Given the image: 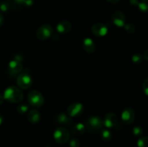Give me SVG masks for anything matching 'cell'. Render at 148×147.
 Here are the masks:
<instances>
[{"label":"cell","instance_id":"obj_34","mask_svg":"<svg viewBox=\"0 0 148 147\" xmlns=\"http://www.w3.org/2000/svg\"><path fill=\"white\" fill-rule=\"evenodd\" d=\"M147 51H148L147 50H146V51H145V61H148L147 56Z\"/></svg>","mask_w":148,"mask_h":147},{"label":"cell","instance_id":"obj_6","mask_svg":"<svg viewBox=\"0 0 148 147\" xmlns=\"http://www.w3.org/2000/svg\"><path fill=\"white\" fill-rule=\"evenodd\" d=\"M53 33V30L51 26L47 24H42L36 31V37L40 40H46L50 38Z\"/></svg>","mask_w":148,"mask_h":147},{"label":"cell","instance_id":"obj_26","mask_svg":"<svg viewBox=\"0 0 148 147\" xmlns=\"http://www.w3.org/2000/svg\"><path fill=\"white\" fill-rule=\"evenodd\" d=\"M10 8V3H8L7 1H1L0 2V10L1 12H6L8 11Z\"/></svg>","mask_w":148,"mask_h":147},{"label":"cell","instance_id":"obj_14","mask_svg":"<svg viewBox=\"0 0 148 147\" xmlns=\"http://www.w3.org/2000/svg\"><path fill=\"white\" fill-rule=\"evenodd\" d=\"M56 120L58 123L62 124V125H67V126L72 125V123H73V120H72V117L66 115V113H64V112L59 113V115L56 116Z\"/></svg>","mask_w":148,"mask_h":147},{"label":"cell","instance_id":"obj_11","mask_svg":"<svg viewBox=\"0 0 148 147\" xmlns=\"http://www.w3.org/2000/svg\"><path fill=\"white\" fill-rule=\"evenodd\" d=\"M108 27L106 25L101 22H97L92 27V32L93 35L98 37H103L108 33Z\"/></svg>","mask_w":148,"mask_h":147},{"label":"cell","instance_id":"obj_16","mask_svg":"<svg viewBox=\"0 0 148 147\" xmlns=\"http://www.w3.org/2000/svg\"><path fill=\"white\" fill-rule=\"evenodd\" d=\"M27 119L30 122L36 124L39 122L40 119V112L37 109H32L28 111L27 114Z\"/></svg>","mask_w":148,"mask_h":147},{"label":"cell","instance_id":"obj_32","mask_svg":"<svg viewBox=\"0 0 148 147\" xmlns=\"http://www.w3.org/2000/svg\"><path fill=\"white\" fill-rule=\"evenodd\" d=\"M4 97H3L2 95H0V105H1V104L3 103V102H4Z\"/></svg>","mask_w":148,"mask_h":147},{"label":"cell","instance_id":"obj_10","mask_svg":"<svg viewBox=\"0 0 148 147\" xmlns=\"http://www.w3.org/2000/svg\"><path fill=\"white\" fill-rule=\"evenodd\" d=\"M135 118V112L132 108H127L124 110L121 114V120L126 125H130L132 123Z\"/></svg>","mask_w":148,"mask_h":147},{"label":"cell","instance_id":"obj_1","mask_svg":"<svg viewBox=\"0 0 148 147\" xmlns=\"http://www.w3.org/2000/svg\"><path fill=\"white\" fill-rule=\"evenodd\" d=\"M4 99L12 103H18L23 99V93L20 88L10 86L5 89L4 92Z\"/></svg>","mask_w":148,"mask_h":147},{"label":"cell","instance_id":"obj_33","mask_svg":"<svg viewBox=\"0 0 148 147\" xmlns=\"http://www.w3.org/2000/svg\"><path fill=\"white\" fill-rule=\"evenodd\" d=\"M2 122H3V118H2V116H1V114H0V125H1Z\"/></svg>","mask_w":148,"mask_h":147},{"label":"cell","instance_id":"obj_4","mask_svg":"<svg viewBox=\"0 0 148 147\" xmlns=\"http://www.w3.org/2000/svg\"><path fill=\"white\" fill-rule=\"evenodd\" d=\"M33 83V79L27 72H22L17 76V84L20 89H27L31 86Z\"/></svg>","mask_w":148,"mask_h":147},{"label":"cell","instance_id":"obj_3","mask_svg":"<svg viewBox=\"0 0 148 147\" xmlns=\"http://www.w3.org/2000/svg\"><path fill=\"white\" fill-rule=\"evenodd\" d=\"M27 99L29 104L34 108H40L44 102L43 95L38 90L30 91L27 95Z\"/></svg>","mask_w":148,"mask_h":147},{"label":"cell","instance_id":"obj_31","mask_svg":"<svg viewBox=\"0 0 148 147\" xmlns=\"http://www.w3.org/2000/svg\"><path fill=\"white\" fill-rule=\"evenodd\" d=\"M107 1H109L111 4H117L119 1V0H107Z\"/></svg>","mask_w":148,"mask_h":147},{"label":"cell","instance_id":"obj_27","mask_svg":"<svg viewBox=\"0 0 148 147\" xmlns=\"http://www.w3.org/2000/svg\"><path fill=\"white\" fill-rule=\"evenodd\" d=\"M69 146L70 147H79L80 142L77 138H72L69 142Z\"/></svg>","mask_w":148,"mask_h":147},{"label":"cell","instance_id":"obj_22","mask_svg":"<svg viewBox=\"0 0 148 147\" xmlns=\"http://www.w3.org/2000/svg\"><path fill=\"white\" fill-rule=\"evenodd\" d=\"M132 61H133V63L139 64V63H141L143 62V56L141 54H140V53H136V54H134L132 56Z\"/></svg>","mask_w":148,"mask_h":147},{"label":"cell","instance_id":"obj_30","mask_svg":"<svg viewBox=\"0 0 148 147\" xmlns=\"http://www.w3.org/2000/svg\"><path fill=\"white\" fill-rule=\"evenodd\" d=\"M4 17H3L2 14L0 13V27H1L3 24H4Z\"/></svg>","mask_w":148,"mask_h":147},{"label":"cell","instance_id":"obj_23","mask_svg":"<svg viewBox=\"0 0 148 147\" xmlns=\"http://www.w3.org/2000/svg\"><path fill=\"white\" fill-rule=\"evenodd\" d=\"M137 145L139 147H148V138L144 136L140 138L137 141Z\"/></svg>","mask_w":148,"mask_h":147},{"label":"cell","instance_id":"obj_21","mask_svg":"<svg viewBox=\"0 0 148 147\" xmlns=\"http://www.w3.org/2000/svg\"><path fill=\"white\" fill-rule=\"evenodd\" d=\"M29 105L27 104H21L17 107V110L20 114H25L29 111Z\"/></svg>","mask_w":148,"mask_h":147},{"label":"cell","instance_id":"obj_19","mask_svg":"<svg viewBox=\"0 0 148 147\" xmlns=\"http://www.w3.org/2000/svg\"><path fill=\"white\" fill-rule=\"evenodd\" d=\"M101 137L104 141H110L112 139V133L106 128H102L101 130Z\"/></svg>","mask_w":148,"mask_h":147},{"label":"cell","instance_id":"obj_9","mask_svg":"<svg viewBox=\"0 0 148 147\" xmlns=\"http://www.w3.org/2000/svg\"><path fill=\"white\" fill-rule=\"evenodd\" d=\"M84 107L79 102H74L67 108V115L70 117H77L83 112Z\"/></svg>","mask_w":148,"mask_h":147},{"label":"cell","instance_id":"obj_24","mask_svg":"<svg viewBox=\"0 0 148 147\" xmlns=\"http://www.w3.org/2000/svg\"><path fill=\"white\" fill-rule=\"evenodd\" d=\"M124 27L126 31H127L129 34H133V33H134V32H135L136 30L135 26L133 24H131V23L125 24V25H124Z\"/></svg>","mask_w":148,"mask_h":147},{"label":"cell","instance_id":"obj_12","mask_svg":"<svg viewBox=\"0 0 148 147\" xmlns=\"http://www.w3.org/2000/svg\"><path fill=\"white\" fill-rule=\"evenodd\" d=\"M113 22L119 27H122L126 24V17L121 11H115L112 14Z\"/></svg>","mask_w":148,"mask_h":147},{"label":"cell","instance_id":"obj_18","mask_svg":"<svg viewBox=\"0 0 148 147\" xmlns=\"http://www.w3.org/2000/svg\"><path fill=\"white\" fill-rule=\"evenodd\" d=\"M14 7H30L33 5V0H13Z\"/></svg>","mask_w":148,"mask_h":147},{"label":"cell","instance_id":"obj_2","mask_svg":"<svg viewBox=\"0 0 148 147\" xmlns=\"http://www.w3.org/2000/svg\"><path fill=\"white\" fill-rule=\"evenodd\" d=\"M85 127L90 132L93 133L101 131L103 127V120L96 116L90 117L85 122Z\"/></svg>","mask_w":148,"mask_h":147},{"label":"cell","instance_id":"obj_15","mask_svg":"<svg viewBox=\"0 0 148 147\" xmlns=\"http://www.w3.org/2000/svg\"><path fill=\"white\" fill-rule=\"evenodd\" d=\"M82 47L85 50V52L88 53H92L95 50V43L93 40L89 37H86L82 41Z\"/></svg>","mask_w":148,"mask_h":147},{"label":"cell","instance_id":"obj_25","mask_svg":"<svg viewBox=\"0 0 148 147\" xmlns=\"http://www.w3.org/2000/svg\"><path fill=\"white\" fill-rule=\"evenodd\" d=\"M133 135L136 137H140L143 133V129L140 126H136L133 128Z\"/></svg>","mask_w":148,"mask_h":147},{"label":"cell","instance_id":"obj_35","mask_svg":"<svg viewBox=\"0 0 148 147\" xmlns=\"http://www.w3.org/2000/svg\"><path fill=\"white\" fill-rule=\"evenodd\" d=\"M45 147H51V146H46Z\"/></svg>","mask_w":148,"mask_h":147},{"label":"cell","instance_id":"obj_17","mask_svg":"<svg viewBox=\"0 0 148 147\" xmlns=\"http://www.w3.org/2000/svg\"><path fill=\"white\" fill-rule=\"evenodd\" d=\"M72 133L76 136H79V135H82V134L85 133V125L82 123H77L74 125L72 127Z\"/></svg>","mask_w":148,"mask_h":147},{"label":"cell","instance_id":"obj_29","mask_svg":"<svg viewBox=\"0 0 148 147\" xmlns=\"http://www.w3.org/2000/svg\"><path fill=\"white\" fill-rule=\"evenodd\" d=\"M130 4L133 6H137L139 4L138 0H130Z\"/></svg>","mask_w":148,"mask_h":147},{"label":"cell","instance_id":"obj_7","mask_svg":"<svg viewBox=\"0 0 148 147\" xmlns=\"http://www.w3.org/2000/svg\"><path fill=\"white\" fill-rule=\"evenodd\" d=\"M103 126L108 128H116L119 124L118 123V117L114 112H109L106 115L104 120H103Z\"/></svg>","mask_w":148,"mask_h":147},{"label":"cell","instance_id":"obj_8","mask_svg":"<svg viewBox=\"0 0 148 147\" xmlns=\"http://www.w3.org/2000/svg\"><path fill=\"white\" fill-rule=\"evenodd\" d=\"M23 64L21 62L19 61L13 59L12 61L9 63L8 65V69H9V73L10 75L12 76H15L17 75L20 74L21 71H23Z\"/></svg>","mask_w":148,"mask_h":147},{"label":"cell","instance_id":"obj_28","mask_svg":"<svg viewBox=\"0 0 148 147\" xmlns=\"http://www.w3.org/2000/svg\"><path fill=\"white\" fill-rule=\"evenodd\" d=\"M143 92H145L146 96L148 95V79H146L144 81L143 84Z\"/></svg>","mask_w":148,"mask_h":147},{"label":"cell","instance_id":"obj_5","mask_svg":"<svg viewBox=\"0 0 148 147\" xmlns=\"http://www.w3.org/2000/svg\"><path fill=\"white\" fill-rule=\"evenodd\" d=\"M70 137L69 131L64 127H59L55 130L53 133L54 140L60 144H64L68 141Z\"/></svg>","mask_w":148,"mask_h":147},{"label":"cell","instance_id":"obj_20","mask_svg":"<svg viewBox=\"0 0 148 147\" xmlns=\"http://www.w3.org/2000/svg\"><path fill=\"white\" fill-rule=\"evenodd\" d=\"M138 8L142 12H147L148 10V0H143L141 2H139Z\"/></svg>","mask_w":148,"mask_h":147},{"label":"cell","instance_id":"obj_13","mask_svg":"<svg viewBox=\"0 0 148 147\" xmlns=\"http://www.w3.org/2000/svg\"><path fill=\"white\" fill-rule=\"evenodd\" d=\"M71 28H72V24H71L70 22L67 21V20L61 21L60 22L58 23L57 26H56L57 33H60V34H66L70 31Z\"/></svg>","mask_w":148,"mask_h":147}]
</instances>
